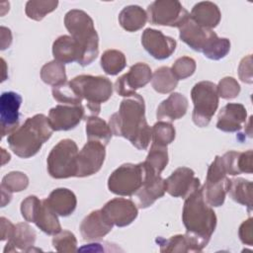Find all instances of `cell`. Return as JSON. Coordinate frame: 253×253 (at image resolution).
<instances>
[{"label": "cell", "mask_w": 253, "mask_h": 253, "mask_svg": "<svg viewBox=\"0 0 253 253\" xmlns=\"http://www.w3.org/2000/svg\"><path fill=\"white\" fill-rule=\"evenodd\" d=\"M141 44L152 57L158 60L170 57L176 49V41L173 38L150 28L145 29L142 33Z\"/></svg>", "instance_id": "15"}, {"label": "cell", "mask_w": 253, "mask_h": 253, "mask_svg": "<svg viewBox=\"0 0 253 253\" xmlns=\"http://www.w3.org/2000/svg\"><path fill=\"white\" fill-rule=\"evenodd\" d=\"M186 233L195 238L204 249L216 226V215L206 202L202 188H198L186 199L182 211Z\"/></svg>", "instance_id": "2"}, {"label": "cell", "mask_w": 253, "mask_h": 253, "mask_svg": "<svg viewBox=\"0 0 253 253\" xmlns=\"http://www.w3.org/2000/svg\"><path fill=\"white\" fill-rule=\"evenodd\" d=\"M196 66V61L192 57L182 56L173 63L171 71L178 80H183L194 74Z\"/></svg>", "instance_id": "42"}, {"label": "cell", "mask_w": 253, "mask_h": 253, "mask_svg": "<svg viewBox=\"0 0 253 253\" xmlns=\"http://www.w3.org/2000/svg\"><path fill=\"white\" fill-rule=\"evenodd\" d=\"M179 31L182 42L211 60L223 58L230 50L228 39L218 38L212 30L199 26L191 18L179 28Z\"/></svg>", "instance_id": "5"}, {"label": "cell", "mask_w": 253, "mask_h": 253, "mask_svg": "<svg viewBox=\"0 0 253 253\" xmlns=\"http://www.w3.org/2000/svg\"><path fill=\"white\" fill-rule=\"evenodd\" d=\"M166 192L175 198L186 199L191 193L201 187L199 178L188 167L177 168L166 180Z\"/></svg>", "instance_id": "17"}, {"label": "cell", "mask_w": 253, "mask_h": 253, "mask_svg": "<svg viewBox=\"0 0 253 253\" xmlns=\"http://www.w3.org/2000/svg\"><path fill=\"white\" fill-rule=\"evenodd\" d=\"M52 246L58 252H75L77 250V239L71 231L61 230L52 238Z\"/></svg>", "instance_id": "40"}, {"label": "cell", "mask_w": 253, "mask_h": 253, "mask_svg": "<svg viewBox=\"0 0 253 253\" xmlns=\"http://www.w3.org/2000/svg\"><path fill=\"white\" fill-rule=\"evenodd\" d=\"M228 184L229 178L227 177L221 156H215L208 169L206 183L202 188L206 202L211 207L222 206L228 191Z\"/></svg>", "instance_id": "10"}, {"label": "cell", "mask_w": 253, "mask_h": 253, "mask_svg": "<svg viewBox=\"0 0 253 253\" xmlns=\"http://www.w3.org/2000/svg\"><path fill=\"white\" fill-rule=\"evenodd\" d=\"M175 128L171 123L159 121L151 127V139L153 144L167 146L175 139Z\"/></svg>", "instance_id": "38"}, {"label": "cell", "mask_w": 253, "mask_h": 253, "mask_svg": "<svg viewBox=\"0 0 253 253\" xmlns=\"http://www.w3.org/2000/svg\"><path fill=\"white\" fill-rule=\"evenodd\" d=\"M190 18L199 26L211 30L219 24L221 14L214 3L203 1L197 3L193 7Z\"/></svg>", "instance_id": "27"}, {"label": "cell", "mask_w": 253, "mask_h": 253, "mask_svg": "<svg viewBox=\"0 0 253 253\" xmlns=\"http://www.w3.org/2000/svg\"><path fill=\"white\" fill-rule=\"evenodd\" d=\"M150 24L180 28L189 19V12L177 0H157L147 7Z\"/></svg>", "instance_id": "11"}, {"label": "cell", "mask_w": 253, "mask_h": 253, "mask_svg": "<svg viewBox=\"0 0 253 253\" xmlns=\"http://www.w3.org/2000/svg\"><path fill=\"white\" fill-rule=\"evenodd\" d=\"M238 74L241 81L246 83H252V56L250 54L240 61L238 67Z\"/></svg>", "instance_id": "45"}, {"label": "cell", "mask_w": 253, "mask_h": 253, "mask_svg": "<svg viewBox=\"0 0 253 253\" xmlns=\"http://www.w3.org/2000/svg\"><path fill=\"white\" fill-rule=\"evenodd\" d=\"M29 185L28 176L19 171H13L5 175L1 182V189H4L10 193L22 192L27 189Z\"/></svg>", "instance_id": "39"}, {"label": "cell", "mask_w": 253, "mask_h": 253, "mask_svg": "<svg viewBox=\"0 0 253 253\" xmlns=\"http://www.w3.org/2000/svg\"><path fill=\"white\" fill-rule=\"evenodd\" d=\"M191 97L194 103V124L200 127L207 126L218 107L216 85L211 81L198 82L191 91Z\"/></svg>", "instance_id": "9"}, {"label": "cell", "mask_w": 253, "mask_h": 253, "mask_svg": "<svg viewBox=\"0 0 253 253\" xmlns=\"http://www.w3.org/2000/svg\"><path fill=\"white\" fill-rule=\"evenodd\" d=\"M188 110V100L180 93H172L157 108L156 117L159 121L173 122L184 117Z\"/></svg>", "instance_id": "24"}, {"label": "cell", "mask_w": 253, "mask_h": 253, "mask_svg": "<svg viewBox=\"0 0 253 253\" xmlns=\"http://www.w3.org/2000/svg\"><path fill=\"white\" fill-rule=\"evenodd\" d=\"M86 135L88 140H96L106 146L110 142L113 132L104 120L98 116H88L86 119Z\"/></svg>", "instance_id": "32"}, {"label": "cell", "mask_w": 253, "mask_h": 253, "mask_svg": "<svg viewBox=\"0 0 253 253\" xmlns=\"http://www.w3.org/2000/svg\"><path fill=\"white\" fill-rule=\"evenodd\" d=\"M0 220H1V240L2 241L8 240L14 232L15 225L4 216H2Z\"/></svg>", "instance_id": "46"}, {"label": "cell", "mask_w": 253, "mask_h": 253, "mask_svg": "<svg viewBox=\"0 0 253 253\" xmlns=\"http://www.w3.org/2000/svg\"><path fill=\"white\" fill-rule=\"evenodd\" d=\"M218 97L222 99H233L238 96L240 92V85L233 77H224L216 86Z\"/></svg>", "instance_id": "43"}, {"label": "cell", "mask_w": 253, "mask_h": 253, "mask_svg": "<svg viewBox=\"0 0 253 253\" xmlns=\"http://www.w3.org/2000/svg\"><path fill=\"white\" fill-rule=\"evenodd\" d=\"M126 65L125 54L117 49H108L101 56V66L106 74L117 75Z\"/></svg>", "instance_id": "36"}, {"label": "cell", "mask_w": 253, "mask_h": 253, "mask_svg": "<svg viewBox=\"0 0 253 253\" xmlns=\"http://www.w3.org/2000/svg\"><path fill=\"white\" fill-rule=\"evenodd\" d=\"M36 237V231L28 223H17L12 236L8 239L4 247V253L17 251L30 252L35 244Z\"/></svg>", "instance_id": "23"}, {"label": "cell", "mask_w": 253, "mask_h": 253, "mask_svg": "<svg viewBox=\"0 0 253 253\" xmlns=\"http://www.w3.org/2000/svg\"><path fill=\"white\" fill-rule=\"evenodd\" d=\"M41 78L45 84L51 85L52 87L67 82L64 64L56 60H52L45 63L42 67Z\"/></svg>", "instance_id": "35"}, {"label": "cell", "mask_w": 253, "mask_h": 253, "mask_svg": "<svg viewBox=\"0 0 253 253\" xmlns=\"http://www.w3.org/2000/svg\"><path fill=\"white\" fill-rule=\"evenodd\" d=\"M53 98L65 105H81V99L74 93L68 82L52 87Z\"/></svg>", "instance_id": "41"}, {"label": "cell", "mask_w": 253, "mask_h": 253, "mask_svg": "<svg viewBox=\"0 0 253 253\" xmlns=\"http://www.w3.org/2000/svg\"><path fill=\"white\" fill-rule=\"evenodd\" d=\"M58 1L54 0H31L26 4V15L35 21L42 20L47 14L56 9Z\"/></svg>", "instance_id": "37"}, {"label": "cell", "mask_w": 253, "mask_h": 253, "mask_svg": "<svg viewBox=\"0 0 253 253\" xmlns=\"http://www.w3.org/2000/svg\"><path fill=\"white\" fill-rule=\"evenodd\" d=\"M46 202L51 210L60 216L70 215L77 206L75 194L66 188H57L53 190L46 199Z\"/></svg>", "instance_id": "26"}, {"label": "cell", "mask_w": 253, "mask_h": 253, "mask_svg": "<svg viewBox=\"0 0 253 253\" xmlns=\"http://www.w3.org/2000/svg\"><path fill=\"white\" fill-rule=\"evenodd\" d=\"M178 79L172 73L171 68L167 66H161L157 68L152 74V87L161 94L172 92L178 85Z\"/></svg>", "instance_id": "33"}, {"label": "cell", "mask_w": 253, "mask_h": 253, "mask_svg": "<svg viewBox=\"0 0 253 253\" xmlns=\"http://www.w3.org/2000/svg\"><path fill=\"white\" fill-rule=\"evenodd\" d=\"M246 108L239 103H228L218 113L216 127L225 132H235L246 123Z\"/></svg>", "instance_id": "20"}, {"label": "cell", "mask_w": 253, "mask_h": 253, "mask_svg": "<svg viewBox=\"0 0 253 253\" xmlns=\"http://www.w3.org/2000/svg\"><path fill=\"white\" fill-rule=\"evenodd\" d=\"M52 54L54 60L60 63H79L81 59V48L71 36H60L52 44Z\"/></svg>", "instance_id": "25"}, {"label": "cell", "mask_w": 253, "mask_h": 253, "mask_svg": "<svg viewBox=\"0 0 253 253\" xmlns=\"http://www.w3.org/2000/svg\"><path fill=\"white\" fill-rule=\"evenodd\" d=\"M102 211L112 221V223L119 227L129 225L137 217L138 210L135 204L128 199L115 198L109 201Z\"/></svg>", "instance_id": "18"}, {"label": "cell", "mask_w": 253, "mask_h": 253, "mask_svg": "<svg viewBox=\"0 0 253 253\" xmlns=\"http://www.w3.org/2000/svg\"><path fill=\"white\" fill-rule=\"evenodd\" d=\"M252 182L243 178L229 179L228 191L231 199L247 208L248 211H252Z\"/></svg>", "instance_id": "31"}, {"label": "cell", "mask_w": 253, "mask_h": 253, "mask_svg": "<svg viewBox=\"0 0 253 253\" xmlns=\"http://www.w3.org/2000/svg\"><path fill=\"white\" fill-rule=\"evenodd\" d=\"M253 219L252 217H249L248 219L244 220L238 230L239 238L243 244L251 246L253 244Z\"/></svg>", "instance_id": "44"}, {"label": "cell", "mask_w": 253, "mask_h": 253, "mask_svg": "<svg viewBox=\"0 0 253 253\" xmlns=\"http://www.w3.org/2000/svg\"><path fill=\"white\" fill-rule=\"evenodd\" d=\"M165 192V180L160 175L149 173L141 188L134 194L138 208L146 209L152 206L156 200L164 196Z\"/></svg>", "instance_id": "21"}, {"label": "cell", "mask_w": 253, "mask_h": 253, "mask_svg": "<svg viewBox=\"0 0 253 253\" xmlns=\"http://www.w3.org/2000/svg\"><path fill=\"white\" fill-rule=\"evenodd\" d=\"M155 241L161 252H201L203 250L198 241L187 233L177 234L168 239L157 237Z\"/></svg>", "instance_id": "29"}, {"label": "cell", "mask_w": 253, "mask_h": 253, "mask_svg": "<svg viewBox=\"0 0 253 253\" xmlns=\"http://www.w3.org/2000/svg\"><path fill=\"white\" fill-rule=\"evenodd\" d=\"M1 195H2V207H5L6 204H9L12 199V193L1 189Z\"/></svg>", "instance_id": "47"}, {"label": "cell", "mask_w": 253, "mask_h": 253, "mask_svg": "<svg viewBox=\"0 0 253 253\" xmlns=\"http://www.w3.org/2000/svg\"><path fill=\"white\" fill-rule=\"evenodd\" d=\"M146 21V12L137 5L126 6L119 14V23L126 32H136L142 29Z\"/></svg>", "instance_id": "30"}, {"label": "cell", "mask_w": 253, "mask_h": 253, "mask_svg": "<svg viewBox=\"0 0 253 253\" xmlns=\"http://www.w3.org/2000/svg\"><path fill=\"white\" fill-rule=\"evenodd\" d=\"M68 83L81 101H87V109L91 116H98L101 104L113 95V84L105 76L78 75Z\"/></svg>", "instance_id": "6"}, {"label": "cell", "mask_w": 253, "mask_h": 253, "mask_svg": "<svg viewBox=\"0 0 253 253\" xmlns=\"http://www.w3.org/2000/svg\"><path fill=\"white\" fill-rule=\"evenodd\" d=\"M149 173L152 172L143 162L123 164L110 175L108 188L118 196H132L141 188Z\"/></svg>", "instance_id": "7"}, {"label": "cell", "mask_w": 253, "mask_h": 253, "mask_svg": "<svg viewBox=\"0 0 253 253\" xmlns=\"http://www.w3.org/2000/svg\"><path fill=\"white\" fill-rule=\"evenodd\" d=\"M52 131L47 117L37 114L28 118L23 126L9 134L7 142L17 156L30 158L40 151L42 144L50 138Z\"/></svg>", "instance_id": "3"}, {"label": "cell", "mask_w": 253, "mask_h": 253, "mask_svg": "<svg viewBox=\"0 0 253 253\" xmlns=\"http://www.w3.org/2000/svg\"><path fill=\"white\" fill-rule=\"evenodd\" d=\"M64 26L81 48L78 64L86 66L92 63L99 54V37L92 18L82 10L73 9L65 14Z\"/></svg>", "instance_id": "4"}, {"label": "cell", "mask_w": 253, "mask_h": 253, "mask_svg": "<svg viewBox=\"0 0 253 253\" xmlns=\"http://www.w3.org/2000/svg\"><path fill=\"white\" fill-rule=\"evenodd\" d=\"M106 146L96 140H88L78 152L76 158V176L87 177L96 174L103 166L106 157Z\"/></svg>", "instance_id": "12"}, {"label": "cell", "mask_w": 253, "mask_h": 253, "mask_svg": "<svg viewBox=\"0 0 253 253\" xmlns=\"http://www.w3.org/2000/svg\"><path fill=\"white\" fill-rule=\"evenodd\" d=\"M78 147L74 140L61 139L50 150L46 163L48 174L55 179H65L76 176V158Z\"/></svg>", "instance_id": "8"}, {"label": "cell", "mask_w": 253, "mask_h": 253, "mask_svg": "<svg viewBox=\"0 0 253 253\" xmlns=\"http://www.w3.org/2000/svg\"><path fill=\"white\" fill-rule=\"evenodd\" d=\"M109 126L114 135L126 138L137 149H146L151 139V127L145 120L143 98L135 93L124 99L119 111L111 116Z\"/></svg>", "instance_id": "1"}, {"label": "cell", "mask_w": 253, "mask_h": 253, "mask_svg": "<svg viewBox=\"0 0 253 253\" xmlns=\"http://www.w3.org/2000/svg\"><path fill=\"white\" fill-rule=\"evenodd\" d=\"M149 171L155 175H160L168 164V151L167 146H160L157 144H151L150 150L143 161Z\"/></svg>", "instance_id": "34"}, {"label": "cell", "mask_w": 253, "mask_h": 253, "mask_svg": "<svg viewBox=\"0 0 253 253\" xmlns=\"http://www.w3.org/2000/svg\"><path fill=\"white\" fill-rule=\"evenodd\" d=\"M114 224L101 210L91 211L80 224V233L85 240H96L107 235Z\"/></svg>", "instance_id": "19"}, {"label": "cell", "mask_w": 253, "mask_h": 253, "mask_svg": "<svg viewBox=\"0 0 253 253\" xmlns=\"http://www.w3.org/2000/svg\"><path fill=\"white\" fill-rule=\"evenodd\" d=\"M22 97L13 91L3 92L0 97V121L2 137L14 132L19 126V110Z\"/></svg>", "instance_id": "16"}, {"label": "cell", "mask_w": 253, "mask_h": 253, "mask_svg": "<svg viewBox=\"0 0 253 253\" xmlns=\"http://www.w3.org/2000/svg\"><path fill=\"white\" fill-rule=\"evenodd\" d=\"M252 150L245 152L227 151L221 156L222 163L224 165L227 175L235 176L241 173H252Z\"/></svg>", "instance_id": "28"}, {"label": "cell", "mask_w": 253, "mask_h": 253, "mask_svg": "<svg viewBox=\"0 0 253 253\" xmlns=\"http://www.w3.org/2000/svg\"><path fill=\"white\" fill-rule=\"evenodd\" d=\"M85 109L81 105H57L49 110L48 122L55 131L74 128L84 118Z\"/></svg>", "instance_id": "14"}, {"label": "cell", "mask_w": 253, "mask_h": 253, "mask_svg": "<svg viewBox=\"0 0 253 253\" xmlns=\"http://www.w3.org/2000/svg\"><path fill=\"white\" fill-rule=\"evenodd\" d=\"M152 79L150 67L143 62L132 65L128 72L125 73L115 82L116 92L123 97H129L135 94L136 90L147 85Z\"/></svg>", "instance_id": "13"}, {"label": "cell", "mask_w": 253, "mask_h": 253, "mask_svg": "<svg viewBox=\"0 0 253 253\" xmlns=\"http://www.w3.org/2000/svg\"><path fill=\"white\" fill-rule=\"evenodd\" d=\"M30 222L36 223L42 231L48 235H55L62 230L57 214L48 206L46 199L40 201L37 205Z\"/></svg>", "instance_id": "22"}]
</instances>
